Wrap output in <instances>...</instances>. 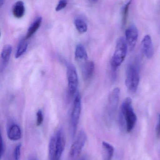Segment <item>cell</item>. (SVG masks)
<instances>
[{
    "label": "cell",
    "instance_id": "cell-1",
    "mask_svg": "<svg viewBox=\"0 0 160 160\" xmlns=\"http://www.w3.org/2000/svg\"><path fill=\"white\" fill-rule=\"evenodd\" d=\"M137 120V116L132 108V99L126 98L119 110L118 118L119 128L122 131L126 130L131 132L134 128Z\"/></svg>",
    "mask_w": 160,
    "mask_h": 160
},
{
    "label": "cell",
    "instance_id": "cell-2",
    "mask_svg": "<svg viewBox=\"0 0 160 160\" xmlns=\"http://www.w3.org/2000/svg\"><path fill=\"white\" fill-rule=\"evenodd\" d=\"M127 49L128 46L126 39L122 37L117 38L115 51L111 61V68L114 78L116 77L117 68L121 65L126 58Z\"/></svg>",
    "mask_w": 160,
    "mask_h": 160
},
{
    "label": "cell",
    "instance_id": "cell-3",
    "mask_svg": "<svg viewBox=\"0 0 160 160\" xmlns=\"http://www.w3.org/2000/svg\"><path fill=\"white\" fill-rule=\"evenodd\" d=\"M140 80V72L138 67L133 64L129 65L127 68L125 84L130 92H136L138 89Z\"/></svg>",
    "mask_w": 160,
    "mask_h": 160
},
{
    "label": "cell",
    "instance_id": "cell-4",
    "mask_svg": "<svg viewBox=\"0 0 160 160\" xmlns=\"http://www.w3.org/2000/svg\"><path fill=\"white\" fill-rule=\"evenodd\" d=\"M120 89L119 88H114L109 95L108 104L106 109V118L110 121L114 117L118 107L120 98Z\"/></svg>",
    "mask_w": 160,
    "mask_h": 160
},
{
    "label": "cell",
    "instance_id": "cell-5",
    "mask_svg": "<svg viewBox=\"0 0 160 160\" xmlns=\"http://www.w3.org/2000/svg\"><path fill=\"white\" fill-rule=\"evenodd\" d=\"M81 111V98L80 93L75 95L73 102V107L71 114V126L72 137L74 138L77 132L78 124L80 117Z\"/></svg>",
    "mask_w": 160,
    "mask_h": 160
},
{
    "label": "cell",
    "instance_id": "cell-6",
    "mask_svg": "<svg viewBox=\"0 0 160 160\" xmlns=\"http://www.w3.org/2000/svg\"><path fill=\"white\" fill-rule=\"evenodd\" d=\"M86 141V133L83 131H81L70 147L69 152L70 158L75 160L79 157L85 145Z\"/></svg>",
    "mask_w": 160,
    "mask_h": 160
},
{
    "label": "cell",
    "instance_id": "cell-7",
    "mask_svg": "<svg viewBox=\"0 0 160 160\" xmlns=\"http://www.w3.org/2000/svg\"><path fill=\"white\" fill-rule=\"evenodd\" d=\"M67 76L68 82L69 93L70 96H73L77 91L79 79L76 68L72 65L68 64Z\"/></svg>",
    "mask_w": 160,
    "mask_h": 160
},
{
    "label": "cell",
    "instance_id": "cell-8",
    "mask_svg": "<svg viewBox=\"0 0 160 160\" xmlns=\"http://www.w3.org/2000/svg\"><path fill=\"white\" fill-rule=\"evenodd\" d=\"M125 34L128 48L130 51H132L136 46L139 36L137 27L134 24L129 26L126 30Z\"/></svg>",
    "mask_w": 160,
    "mask_h": 160
},
{
    "label": "cell",
    "instance_id": "cell-9",
    "mask_svg": "<svg viewBox=\"0 0 160 160\" xmlns=\"http://www.w3.org/2000/svg\"><path fill=\"white\" fill-rule=\"evenodd\" d=\"M55 136L56 138V160H60L66 145L65 136L63 130L62 128L58 130Z\"/></svg>",
    "mask_w": 160,
    "mask_h": 160
},
{
    "label": "cell",
    "instance_id": "cell-10",
    "mask_svg": "<svg viewBox=\"0 0 160 160\" xmlns=\"http://www.w3.org/2000/svg\"><path fill=\"white\" fill-rule=\"evenodd\" d=\"M141 47L143 52L147 58L151 59L154 55V51L152 39L149 35H147L143 38Z\"/></svg>",
    "mask_w": 160,
    "mask_h": 160
},
{
    "label": "cell",
    "instance_id": "cell-11",
    "mask_svg": "<svg viewBox=\"0 0 160 160\" xmlns=\"http://www.w3.org/2000/svg\"><path fill=\"white\" fill-rule=\"evenodd\" d=\"M75 57L76 60L81 64L82 65L88 61L87 52L85 50V48L81 44H79L76 47L75 49Z\"/></svg>",
    "mask_w": 160,
    "mask_h": 160
},
{
    "label": "cell",
    "instance_id": "cell-12",
    "mask_svg": "<svg viewBox=\"0 0 160 160\" xmlns=\"http://www.w3.org/2000/svg\"><path fill=\"white\" fill-rule=\"evenodd\" d=\"M7 136L12 141L19 140L22 137V132L20 127L16 124L11 125L8 131Z\"/></svg>",
    "mask_w": 160,
    "mask_h": 160
},
{
    "label": "cell",
    "instance_id": "cell-13",
    "mask_svg": "<svg viewBox=\"0 0 160 160\" xmlns=\"http://www.w3.org/2000/svg\"><path fill=\"white\" fill-rule=\"evenodd\" d=\"M82 66L84 78L86 81L90 79L93 76L95 71V63L92 61H87Z\"/></svg>",
    "mask_w": 160,
    "mask_h": 160
},
{
    "label": "cell",
    "instance_id": "cell-14",
    "mask_svg": "<svg viewBox=\"0 0 160 160\" xmlns=\"http://www.w3.org/2000/svg\"><path fill=\"white\" fill-rule=\"evenodd\" d=\"M12 51V48L10 45H6L3 48V50L1 52L2 68L3 69L5 68L7 65L8 64Z\"/></svg>",
    "mask_w": 160,
    "mask_h": 160
},
{
    "label": "cell",
    "instance_id": "cell-15",
    "mask_svg": "<svg viewBox=\"0 0 160 160\" xmlns=\"http://www.w3.org/2000/svg\"><path fill=\"white\" fill-rule=\"evenodd\" d=\"M103 150V160H111L114 153V148L109 143L103 142L102 143Z\"/></svg>",
    "mask_w": 160,
    "mask_h": 160
},
{
    "label": "cell",
    "instance_id": "cell-16",
    "mask_svg": "<svg viewBox=\"0 0 160 160\" xmlns=\"http://www.w3.org/2000/svg\"><path fill=\"white\" fill-rule=\"evenodd\" d=\"M13 16L17 18H20L24 15L25 7L22 1H18L14 4L12 9Z\"/></svg>",
    "mask_w": 160,
    "mask_h": 160
},
{
    "label": "cell",
    "instance_id": "cell-17",
    "mask_svg": "<svg viewBox=\"0 0 160 160\" xmlns=\"http://www.w3.org/2000/svg\"><path fill=\"white\" fill-rule=\"evenodd\" d=\"M42 18L41 17H38L31 24L28 29L27 34L25 36V39H28L31 37L40 27L42 22Z\"/></svg>",
    "mask_w": 160,
    "mask_h": 160
},
{
    "label": "cell",
    "instance_id": "cell-18",
    "mask_svg": "<svg viewBox=\"0 0 160 160\" xmlns=\"http://www.w3.org/2000/svg\"><path fill=\"white\" fill-rule=\"evenodd\" d=\"M49 154L50 160H56V138L55 135L50 139L49 144Z\"/></svg>",
    "mask_w": 160,
    "mask_h": 160
},
{
    "label": "cell",
    "instance_id": "cell-19",
    "mask_svg": "<svg viewBox=\"0 0 160 160\" xmlns=\"http://www.w3.org/2000/svg\"><path fill=\"white\" fill-rule=\"evenodd\" d=\"M28 47V44L26 39H22L20 42L19 43L15 53V57L16 59L20 58L21 57L27 50Z\"/></svg>",
    "mask_w": 160,
    "mask_h": 160
},
{
    "label": "cell",
    "instance_id": "cell-20",
    "mask_svg": "<svg viewBox=\"0 0 160 160\" xmlns=\"http://www.w3.org/2000/svg\"><path fill=\"white\" fill-rule=\"evenodd\" d=\"M75 27L78 32L80 33H84L87 31V25L84 20L78 18L74 21Z\"/></svg>",
    "mask_w": 160,
    "mask_h": 160
},
{
    "label": "cell",
    "instance_id": "cell-21",
    "mask_svg": "<svg viewBox=\"0 0 160 160\" xmlns=\"http://www.w3.org/2000/svg\"><path fill=\"white\" fill-rule=\"evenodd\" d=\"M132 0H130L124 7L123 11V17H122V25L123 27L125 26L126 24L127 21L128 16L129 9L130 6L132 2Z\"/></svg>",
    "mask_w": 160,
    "mask_h": 160
},
{
    "label": "cell",
    "instance_id": "cell-22",
    "mask_svg": "<svg viewBox=\"0 0 160 160\" xmlns=\"http://www.w3.org/2000/svg\"><path fill=\"white\" fill-rule=\"evenodd\" d=\"M22 145L21 144L17 145L14 150V160H20L21 154Z\"/></svg>",
    "mask_w": 160,
    "mask_h": 160
},
{
    "label": "cell",
    "instance_id": "cell-23",
    "mask_svg": "<svg viewBox=\"0 0 160 160\" xmlns=\"http://www.w3.org/2000/svg\"><path fill=\"white\" fill-rule=\"evenodd\" d=\"M44 120V116L42 110H38L36 113V125L38 127L41 126Z\"/></svg>",
    "mask_w": 160,
    "mask_h": 160
},
{
    "label": "cell",
    "instance_id": "cell-24",
    "mask_svg": "<svg viewBox=\"0 0 160 160\" xmlns=\"http://www.w3.org/2000/svg\"><path fill=\"white\" fill-rule=\"evenodd\" d=\"M67 5V0H60L57 6L56 7L55 10L57 12L61 11L66 7Z\"/></svg>",
    "mask_w": 160,
    "mask_h": 160
},
{
    "label": "cell",
    "instance_id": "cell-25",
    "mask_svg": "<svg viewBox=\"0 0 160 160\" xmlns=\"http://www.w3.org/2000/svg\"><path fill=\"white\" fill-rule=\"evenodd\" d=\"M6 151V146L3 140V136L1 135V151H0V158L1 159H2V158L3 157Z\"/></svg>",
    "mask_w": 160,
    "mask_h": 160
},
{
    "label": "cell",
    "instance_id": "cell-26",
    "mask_svg": "<svg viewBox=\"0 0 160 160\" xmlns=\"http://www.w3.org/2000/svg\"><path fill=\"white\" fill-rule=\"evenodd\" d=\"M156 132L157 137H159L160 136V114L159 115L158 122L156 128Z\"/></svg>",
    "mask_w": 160,
    "mask_h": 160
},
{
    "label": "cell",
    "instance_id": "cell-27",
    "mask_svg": "<svg viewBox=\"0 0 160 160\" xmlns=\"http://www.w3.org/2000/svg\"><path fill=\"white\" fill-rule=\"evenodd\" d=\"M4 3V0H0V5H1V7H2Z\"/></svg>",
    "mask_w": 160,
    "mask_h": 160
},
{
    "label": "cell",
    "instance_id": "cell-28",
    "mask_svg": "<svg viewBox=\"0 0 160 160\" xmlns=\"http://www.w3.org/2000/svg\"><path fill=\"white\" fill-rule=\"evenodd\" d=\"M29 160H37L35 158H31L29 159Z\"/></svg>",
    "mask_w": 160,
    "mask_h": 160
},
{
    "label": "cell",
    "instance_id": "cell-29",
    "mask_svg": "<svg viewBox=\"0 0 160 160\" xmlns=\"http://www.w3.org/2000/svg\"><path fill=\"white\" fill-rule=\"evenodd\" d=\"M91 2H97L98 0H90Z\"/></svg>",
    "mask_w": 160,
    "mask_h": 160
},
{
    "label": "cell",
    "instance_id": "cell-30",
    "mask_svg": "<svg viewBox=\"0 0 160 160\" xmlns=\"http://www.w3.org/2000/svg\"><path fill=\"white\" fill-rule=\"evenodd\" d=\"M80 160H86V159H85V158H80Z\"/></svg>",
    "mask_w": 160,
    "mask_h": 160
}]
</instances>
